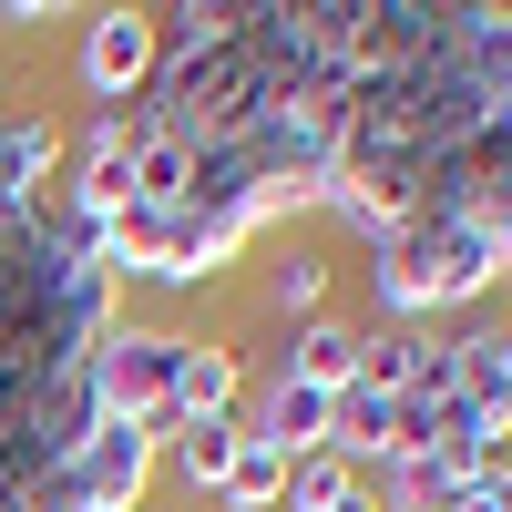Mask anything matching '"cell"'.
<instances>
[{"instance_id": "cell-19", "label": "cell", "mask_w": 512, "mask_h": 512, "mask_svg": "<svg viewBox=\"0 0 512 512\" xmlns=\"http://www.w3.org/2000/svg\"><path fill=\"white\" fill-rule=\"evenodd\" d=\"M502 338H512V328H502Z\"/></svg>"}, {"instance_id": "cell-6", "label": "cell", "mask_w": 512, "mask_h": 512, "mask_svg": "<svg viewBox=\"0 0 512 512\" xmlns=\"http://www.w3.org/2000/svg\"><path fill=\"white\" fill-rule=\"evenodd\" d=\"M256 308H267L277 328L328 318V308H338V256H328V246H308V236H297V246H277L267 267H256Z\"/></svg>"}, {"instance_id": "cell-15", "label": "cell", "mask_w": 512, "mask_h": 512, "mask_svg": "<svg viewBox=\"0 0 512 512\" xmlns=\"http://www.w3.org/2000/svg\"><path fill=\"white\" fill-rule=\"evenodd\" d=\"M52 21H72L62 0H0V41H31V31H52Z\"/></svg>"}, {"instance_id": "cell-8", "label": "cell", "mask_w": 512, "mask_h": 512, "mask_svg": "<svg viewBox=\"0 0 512 512\" xmlns=\"http://www.w3.org/2000/svg\"><path fill=\"white\" fill-rule=\"evenodd\" d=\"M472 482H482V461L441 441V451H400V461H390V472H379L369 492H379V512H451Z\"/></svg>"}, {"instance_id": "cell-2", "label": "cell", "mask_w": 512, "mask_h": 512, "mask_svg": "<svg viewBox=\"0 0 512 512\" xmlns=\"http://www.w3.org/2000/svg\"><path fill=\"white\" fill-rule=\"evenodd\" d=\"M185 338L195 328H164V318H123L113 338H93V359H82V390H93L103 420H164L175 400V369H185Z\"/></svg>"}, {"instance_id": "cell-17", "label": "cell", "mask_w": 512, "mask_h": 512, "mask_svg": "<svg viewBox=\"0 0 512 512\" xmlns=\"http://www.w3.org/2000/svg\"><path fill=\"white\" fill-rule=\"evenodd\" d=\"M502 236H512V185H502Z\"/></svg>"}, {"instance_id": "cell-18", "label": "cell", "mask_w": 512, "mask_h": 512, "mask_svg": "<svg viewBox=\"0 0 512 512\" xmlns=\"http://www.w3.org/2000/svg\"><path fill=\"white\" fill-rule=\"evenodd\" d=\"M62 512H103V502H62Z\"/></svg>"}, {"instance_id": "cell-7", "label": "cell", "mask_w": 512, "mask_h": 512, "mask_svg": "<svg viewBox=\"0 0 512 512\" xmlns=\"http://www.w3.org/2000/svg\"><path fill=\"white\" fill-rule=\"evenodd\" d=\"M267 369L297 379V390H328V400H338V390L359 379V318H338V308H328V318H308V328H287Z\"/></svg>"}, {"instance_id": "cell-11", "label": "cell", "mask_w": 512, "mask_h": 512, "mask_svg": "<svg viewBox=\"0 0 512 512\" xmlns=\"http://www.w3.org/2000/svg\"><path fill=\"white\" fill-rule=\"evenodd\" d=\"M185 185H195V144L144 123V144H134V195H123V205H185Z\"/></svg>"}, {"instance_id": "cell-3", "label": "cell", "mask_w": 512, "mask_h": 512, "mask_svg": "<svg viewBox=\"0 0 512 512\" xmlns=\"http://www.w3.org/2000/svg\"><path fill=\"white\" fill-rule=\"evenodd\" d=\"M154 482H164V441L144 420H103V410H93V431H82V451L52 472L62 502H103V512H144Z\"/></svg>"}, {"instance_id": "cell-14", "label": "cell", "mask_w": 512, "mask_h": 512, "mask_svg": "<svg viewBox=\"0 0 512 512\" xmlns=\"http://www.w3.org/2000/svg\"><path fill=\"white\" fill-rule=\"evenodd\" d=\"M451 512H512V451H502V461H482V482L461 492Z\"/></svg>"}, {"instance_id": "cell-12", "label": "cell", "mask_w": 512, "mask_h": 512, "mask_svg": "<svg viewBox=\"0 0 512 512\" xmlns=\"http://www.w3.org/2000/svg\"><path fill=\"white\" fill-rule=\"evenodd\" d=\"M277 502H287V451L246 441L236 472H226V492H216V512H277Z\"/></svg>"}, {"instance_id": "cell-9", "label": "cell", "mask_w": 512, "mask_h": 512, "mask_svg": "<svg viewBox=\"0 0 512 512\" xmlns=\"http://www.w3.org/2000/svg\"><path fill=\"white\" fill-rule=\"evenodd\" d=\"M246 451V420H195V431H164V482H175L185 502H216L226 472Z\"/></svg>"}, {"instance_id": "cell-13", "label": "cell", "mask_w": 512, "mask_h": 512, "mask_svg": "<svg viewBox=\"0 0 512 512\" xmlns=\"http://www.w3.org/2000/svg\"><path fill=\"white\" fill-rule=\"evenodd\" d=\"M338 492H359V472L338 451H308V461H287V502L277 512H338Z\"/></svg>"}, {"instance_id": "cell-5", "label": "cell", "mask_w": 512, "mask_h": 512, "mask_svg": "<svg viewBox=\"0 0 512 512\" xmlns=\"http://www.w3.org/2000/svg\"><path fill=\"white\" fill-rule=\"evenodd\" d=\"M246 349L236 338H185V369H175V400H164V420H154V441L164 431H195V420H236L246 410Z\"/></svg>"}, {"instance_id": "cell-4", "label": "cell", "mask_w": 512, "mask_h": 512, "mask_svg": "<svg viewBox=\"0 0 512 512\" xmlns=\"http://www.w3.org/2000/svg\"><path fill=\"white\" fill-rule=\"evenodd\" d=\"M62 154H72V123L52 103H0V226H31L52 205Z\"/></svg>"}, {"instance_id": "cell-10", "label": "cell", "mask_w": 512, "mask_h": 512, "mask_svg": "<svg viewBox=\"0 0 512 512\" xmlns=\"http://www.w3.org/2000/svg\"><path fill=\"white\" fill-rule=\"evenodd\" d=\"M420 349H431V328H369V318H359V379H349V390L400 400L410 379H420Z\"/></svg>"}, {"instance_id": "cell-16", "label": "cell", "mask_w": 512, "mask_h": 512, "mask_svg": "<svg viewBox=\"0 0 512 512\" xmlns=\"http://www.w3.org/2000/svg\"><path fill=\"white\" fill-rule=\"evenodd\" d=\"M338 512H379V492H369V482H359V492H338Z\"/></svg>"}, {"instance_id": "cell-1", "label": "cell", "mask_w": 512, "mask_h": 512, "mask_svg": "<svg viewBox=\"0 0 512 512\" xmlns=\"http://www.w3.org/2000/svg\"><path fill=\"white\" fill-rule=\"evenodd\" d=\"M154 62H164V21L144 0L72 11V93H82V113H134L154 93Z\"/></svg>"}]
</instances>
